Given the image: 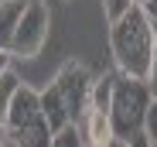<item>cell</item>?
I'll use <instances>...</instances> for the list:
<instances>
[{
	"instance_id": "6da1fadb",
	"label": "cell",
	"mask_w": 157,
	"mask_h": 147,
	"mask_svg": "<svg viewBox=\"0 0 157 147\" xmlns=\"http://www.w3.org/2000/svg\"><path fill=\"white\" fill-rule=\"evenodd\" d=\"M109 52H113L120 75L147 82L150 68H154V24L140 4L109 24Z\"/></svg>"
},
{
	"instance_id": "7a4b0ae2",
	"label": "cell",
	"mask_w": 157,
	"mask_h": 147,
	"mask_svg": "<svg viewBox=\"0 0 157 147\" xmlns=\"http://www.w3.org/2000/svg\"><path fill=\"white\" fill-rule=\"evenodd\" d=\"M4 137L14 140L17 147H51V127L41 110V92L31 89L28 82H21V89L14 92V103L4 123Z\"/></svg>"
},
{
	"instance_id": "3957f363",
	"label": "cell",
	"mask_w": 157,
	"mask_h": 147,
	"mask_svg": "<svg viewBox=\"0 0 157 147\" xmlns=\"http://www.w3.org/2000/svg\"><path fill=\"white\" fill-rule=\"evenodd\" d=\"M154 103V96L147 89L144 79H130V75H116V89H113V103H109V123H113V137L120 140H133L144 133L147 123V110Z\"/></svg>"
},
{
	"instance_id": "277c9868",
	"label": "cell",
	"mask_w": 157,
	"mask_h": 147,
	"mask_svg": "<svg viewBox=\"0 0 157 147\" xmlns=\"http://www.w3.org/2000/svg\"><path fill=\"white\" fill-rule=\"evenodd\" d=\"M92 82H96V75H92L86 65H78V62H65V65L58 68V75L51 79V86L58 89L62 103H65V110H68V120H72L75 127L82 123L86 113H89Z\"/></svg>"
},
{
	"instance_id": "5b68a950",
	"label": "cell",
	"mask_w": 157,
	"mask_h": 147,
	"mask_svg": "<svg viewBox=\"0 0 157 147\" xmlns=\"http://www.w3.org/2000/svg\"><path fill=\"white\" fill-rule=\"evenodd\" d=\"M48 34H51V10H48L44 0H31L24 17H21V24H17L10 55L14 58H38L44 41H48Z\"/></svg>"
},
{
	"instance_id": "8992f818",
	"label": "cell",
	"mask_w": 157,
	"mask_h": 147,
	"mask_svg": "<svg viewBox=\"0 0 157 147\" xmlns=\"http://www.w3.org/2000/svg\"><path fill=\"white\" fill-rule=\"evenodd\" d=\"M86 137V147H106L113 140V123H109V113H99V110H89L86 120L78 123Z\"/></svg>"
},
{
	"instance_id": "52a82bcc",
	"label": "cell",
	"mask_w": 157,
	"mask_h": 147,
	"mask_svg": "<svg viewBox=\"0 0 157 147\" xmlns=\"http://www.w3.org/2000/svg\"><path fill=\"white\" fill-rule=\"evenodd\" d=\"M31 0H0V48L14 44V34H17V24L24 17V10H28Z\"/></svg>"
},
{
	"instance_id": "ba28073f",
	"label": "cell",
	"mask_w": 157,
	"mask_h": 147,
	"mask_svg": "<svg viewBox=\"0 0 157 147\" xmlns=\"http://www.w3.org/2000/svg\"><path fill=\"white\" fill-rule=\"evenodd\" d=\"M41 110H44V120H48V127H51V133H58V130H65L72 120H68V110H65V103H62V96H58V89L48 82V89H41Z\"/></svg>"
},
{
	"instance_id": "9c48e42d",
	"label": "cell",
	"mask_w": 157,
	"mask_h": 147,
	"mask_svg": "<svg viewBox=\"0 0 157 147\" xmlns=\"http://www.w3.org/2000/svg\"><path fill=\"white\" fill-rule=\"evenodd\" d=\"M116 75H120V72H102V75H96V82H92V99H89V110L109 113L113 89H116Z\"/></svg>"
},
{
	"instance_id": "30bf717a",
	"label": "cell",
	"mask_w": 157,
	"mask_h": 147,
	"mask_svg": "<svg viewBox=\"0 0 157 147\" xmlns=\"http://www.w3.org/2000/svg\"><path fill=\"white\" fill-rule=\"evenodd\" d=\"M21 89V75L7 72V75H0V130L7 123V113H10V103H14V92Z\"/></svg>"
},
{
	"instance_id": "8fae6325",
	"label": "cell",
	"mask_w": 157,
	"mask_h": 147,
	"mask_svg": "<svg viewBox=\"0 0 157 147\" xmlns=\"http://www.w3.org/2000/svg\"><path fill=\"white\" fill-rule=\"evenodd\" d=\"M51 147H86V137H82V130L75 123H68L65 130H58L51 137Z\"/></svg>"
},
{
	"instance_id": "7c38bea8",
	"label": "cell",
	"mask_w": 157,
	"mask_h": 147,
	"mask_svg": "<svg viewBox=\"0 0 157 147\" xmlns=\"http://www.w3.org/2000/svg\"><path fill=\"white\" fill-rule=\"evenodd\" d=\"M137 7V0H102V14H106V21H120L126 10H133Z\"/></svg>"
},
{
	"instance_id": "4fadbf2b",
	"label": "cell",
	"mask_w": 157,
	"mask_h": 147,
	"mask_svg": "<svg viewBox=\"0 0 157 147\" xmlns=\"http://www.w3.org/2000/svg\"><path fill=\"white\" fill-rule=\"evenodd\" d=\"M144 137L150 140V144H157V99L150 103V110H147V123H144Z\"/></svg>"
},
{
	"instance_id": "5bb4252c",
	"label": "cell",
	"mask_w": 157,
	"mask_h": 147,
	"mask_svg": "<svg viewBox=\"0 0 157 147\" xmlns=\"http://www.w3.org/2000/svg\"><path fill=\"white\" fill-rule=\"evenodd\" d=\"M140 7H144V14L150 17V24H157V0H144Z\"/></svg>"
},
{
	"instance_id": "9a60e30c",
	"label": "cell",
	"mask_w": 157,
	"mask_h": 147,
	"mask_svg": "<svg viewBox=\"0 0 157 147\" xmlns=\"http://www.w3.org/2000/svg\"><path fill=\"white\" fill-rule=\"evenodd\" d=\"M147 89H150V96L157 99V58H154V68H150V75H147Z\"/></svg>"
},
{
	"instance_id": "2e32d148",
	"label": "cell",
	"mask_w": 157,
	"mask_h": 147,
	"mask_svg": "<svg viewBox=\"0 0 157 147\" xmlns=\"http://www.w3.org/2000/svg\"><path fill=\"white\" fill-rule=\"evenodd\" d=\"M10 52H7V48H0V75H7V72H10Z\"/></svg>"
},
{
	"instance_id": "e0dca14e",
	"label": "cell",
	"mask_w": 157,
	"mask_h": 147,
	"mask_svg": "<svg viewBox=\"0 0 157 147\" xmlns=\"http://www.w3.org/2000/svg\"><path fill=\"white\" fill-rule=\"evenodd\" d=\"M106 147H133V140H120V137H113Z\"/></svg>"
},
{
	"instance_id": "ac0fdd59",
	"label": "cell",
	"mask_w": 157,
	"mask_h": 147,
	"mask_svg": "<svg viewBox=\"0 0 157 147\" xmlns=\"http://www.w3.org/2000/svg\"><path fill=\"white\" fill-rule=\"evenodd\" d=\"M133 147H150V140H147V137L140 133V137H133Z\"/></svg>"
},
{
	"instance_id": "d6986e66",
	"label": "cell",
	"mask_w": 157,
	"mask_h": 147,
	"mask_svg": "<svg viewBox=\"0 0 157 147\" xmlns=\"http://www.w3.org/2000/svg\"><path fill=\"white\" fill-rule=\"evenodd\" d=\"M154 58H157V24H154Z\"/></svg>"
},
{
	"instance_id": "ffe728a7",
	"label": "cell",
	"mask_w": 157,
	"mask_h": 147,
	"mask_svg": "<svg viewBox=\"0 0 157 147\" xmlns=\"http://www.w3.org/2000/svg\"><path fill=\"white\" fill-rule=\"evenodd\" d=\"M4 147H17V144H14V140H7V137H4Z\"/></svg>"
},
{
	"instance_id": "44dd1931",
	"label": "cell",
	"mask_w": 157,
	"mask_h": 147,
	"mask_svg": "<svg viewBox=\"0 0 157 147\" xmlns=\"http://www.w3.org/2000/svg\"><path fill=\"white\" fill-rule=\"evenodd\" d=\"M0 147H4V133H0Z\"/></svg>"
},
{
	"instance_id": "7402d4cb",
	"label": "cell",
	"mask_w": 157,
	"mask_h": 147,
	"mask_svg": "<svg viewBox=\"0 0 157 147\" xmlns=\"http://www.w3.org/2000/svg\"><path fill=\"white\" fill-rule=\"evenodd\" d=\"M137 4H144V0H137Z\"/></svg>"
},
{
	"instance_id": "603a6c76",
	"label": "cell",
	"mask_w": 157,
	"mask_h": 147,
	"mask_svg": "<svg viewBox=\"0 0 157 147\" xmlns=\"http://www.w3.org/2000/svg\"><path fill=\"white\" fill-rule=\"evenodd\" d=\"M150 147H157V144H150Z\"/></svg>"
}]
</instances>
